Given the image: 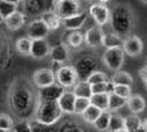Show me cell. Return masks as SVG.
<instances>
[{"label": "cell", "mask_w": 147, "mask_h": 132, "mask_svg": "<svg viewBox=\"0 0 147 132\" xmlns=\"http://www.w3.org/2000/svg\"><path fill=\"white\" fill-rule=\"evenodd\" d=\"M37 103V95H35L32 86L26 80L14 81L9 91V104L17 117L27 119L31 114L35 113Z\"/></svg>", "instance_id": "6da1fadb"}, {"label": "cell", "mask_w": 147, "mask_h": 132, "mask_svg": "<svg viewBox=\"0 0 147 132\" xmlns=\"http://www.w3.org/2000/svg\"><path fill=\"white\" fill-rule=\"evenodd\" d=\"M136 17L132 8L128 4L118 3L110 10V24L113 32L120 37H128L134 27Z\"/></svg>", "instance_id": "7a4b0ae2"}, {"label": "cell", "mask_w": 147, "mask_h": 132, "mask_svg": "<svg viewBox=\"0 0 147 132\" xmlns=\"http://www.w3.org/2000/svg\"><path fill=\"white\" fill-rule=\"evenodd\" d=\"M102 59L95 53H83L76 58L73 68L76 69L78 81H87L88 77L95 72L100 71Z\"/></svg>", "instance_id": "3957f363"}, {"label": "cell", "mask_w": 147, "mask_h": 132, "mask_svg": "<svg viewBox=\"0 0 147 132\" xmlns=\"http://www.w3.org/2000/svg\"><path fill=\"white\" fill-rule=\"evenodd\" d=\"M63 114L64 113L59 108L56 102H38L33 117H35V122L41 123L44 126H53L60 120Z\"/></svg>", "instance_id": "277c9868"}, {"label": "cell", "mask_w": 147, "mask_h": 132, "mask_svg": "<svg viewBox=\"0 0 147 132\" xmlns=\"http://www.w3.org/2000/svg\"><path fill=\"white\" fill-rule=\"evenodd\" d=\"M124 57H125V54H124L121 47H113V49H106L101 59H102L104 66L107 69L118 72L123 67Z\"/></svg>", "instance_id": "5b68a950"}, {"label": "cell", "mask_w": 147, "mask_h": 132, "mask_svg": "<svg viewBox=\"0 0 147 132\" xmlns=\"http://www.w3.org/2000/svg\"><path fill=\"white\" fill-rule=\"evenodd\" d=\"M55 80L56 83H59L64 90L73 89L78 82L77 73L73 66H61L60 69L55 72Z\"/></svg>", "instance_id": "8992f818"}, {"label": "cell", "mask_w": 147, "mask_h": 132, "mask_svg": "<svg viewBox=\"0 0 147 132\" xmlns=\"http://www.w3.org/2000/svg\"><path fill=\"white\" fill-rule=\"evenodd\" d=\"M54 13L60 19H65L69 17H73L82 12L81 4L78 0H64V1L54 4Z\"/></svg>", "instance_id": "52a82bcc"}, {"label": "cell", "mask_w": 147, "mask_h": 132, "mask_svg": "<svg viewBox=\"0 0 147 132\" xmlns=\"http://www.w3.org/2000/svg\"><path fill=\"white\" fill-rule=\"evenodd\" d=\"M88 14L94 18L98 27L105 26L110 22V10L106 7V4L101 3H92L88 7Z\"/></svg>", "instance_id": "ba28073f"}, {"label": "cell", "mask_w": 147, "mask_h": 132, "mask_svg": "<svg viewBox=\"0 0 147 132\" xmlns=\"http://www.w3.org/2000/svg\"><path fill=\"white\" fill-rule=\"evenodd\" d=\"M27 37H30L31 40H38V39H46L50 33L49 27L46 26L44 21L41 18H36L33 21H31L27 24Z\"/></svg>", "instance_id": "9c48e42d"}, {"label": "cell", "mask_w": 147, "mask_h": 132, "mask_svg": "<svg viewBox=\"0 0 147 132\" xmlns=\"http://www.w3.org/2000/svg\"><path fill=\"white\" fill-rule=\"evenodd\" d=\"M32 82L36 87L44 89L47 86H51L56 82L55 72L51 71V68H40L32 74Z\"/></svg>", "instance_id": "30bf717a"}, {"label": "cell", "mask_w": 147, "mask_h": 132, "mask_svg": "<svg viewBox=\"0 0 147 132\" xmlns=\"http://www.w3.org/2000/svg\"><path fill=\"white\" fill-rule=\"evenodd\" d=\"M63 92H64V89L59 83L55 82L51 86L38 89L37 99H38V102H58Z\"/></svg>", "instance_id": "8fae6325"}, {"label": "cell", "mask_w": 147, "mask_h": 132, "mask_svg": "<svg viewBox=\"0 0 147 132\" xmlns=\"http://www.w3.org/2000/svg\"><path fill=\"white\" fill-rule=\"evenodd\" d=\"M123 49L124 54L129 55V57H137L142 53L143 50V43L138 36L136 35H132V36H128L125 40L123 41Z\"/></svg>", "instance_id": "7c38bea8"}, {"label": "cell", "mask_w": 147, "mask_h": 132, "mask_svg": "<svg viewBox=\"0 0 147 132\" xmlns=\"http://www.w3.org/2000/svg\"><path fill=\"white\" fill-rule=\"evenodd\" d=\"M45 12H46V0H26L23 1V13L26 17H41Z\"/></svg>", "instance_id": "4fadbf2b"}, {"label": "cell", "mask_w": 147, "mask_h": 132, "mask_svg": "<svg viewBox=\"0 0 147 132\" xmlns=\"http://www.w3.org/2000/svg\"><path fill=\"white\" fill-rule=\"evenodd\" d=\"M104 31L98 26H94L88 28L84 33V44L88 47H100L102 46L104 41Z\"/></svg>", "instance_id": "5bb4252c"}, {"label": "cell", "mask_w": 147, "mask_h": 132, "mask_svg": "<svg viewBox=\"0 0 147 132\" xmlns=\"http://www.w3.org/2000/svg\"><path fill=\"white\" fill-rule=\"evenodd\" d=\"M76 95L70 90H64V92L61 94V96L59 97L58 103L59 108L61 109V112L65 114H74V105H76Z\"/></svg>", "instance_id": "9a60e30c"}, {"label": "cell", "mask_w": 147, "mask_h": 132, "mask_svg": "<svg viewBox=\"0 0 147 132\" xmlns=\"http://www.w3.org/2000/svg\"><path fill=\"white\" fill-rule=\"evenodd\" d=\"M50 44L47 43L46 39H38V40H32V46H31V57L35 59H44L47 55H50Z\"/></svg>", "instance_id": "2e32d148"}, {"label": "cell", "mask_w": 147, "mask_h": 132, "mask_svg": "<svg viewBox=\"0 0 147 132\" xmlns=\"http://www.w3.org/2000/svg\"><path fill=\"white\" fill-rule=\"evenodd\" d=\"M50 58L53 62L64 64L69 59V47L64 43L53 45L51 49H50Z\"/></svg>", "instance_id": "e0dca14e"}, {"label": "cell", "mask_w": 147, "mask_h": 132, "mask_svg": "<svg viewBox=\"0 0 147 132\" xmlns=\"http://www.w3.org/2000/svg\"><path fill=\"white\" fill-rule=\"evenodd\" d=\"M87 14H88L87 12H81L73 17L61 19V24H63V27L68 31H80V28L84 24V22H86Z\"/></svg>", "instance_id": "ac0fdd59"}, {"label": "cell", "mask_w": 147, "mask_h": 132, "mask_svg": "<svg viewBox=\"0 0 147 132\" xmlns=\"http://www.w3.org/2000/svg\"><path fill=\"white\" fill-rule=\"evenodd\" d=\"M4 23H5V26H7L8 30L17 31V30L21 28V27L24 26V23H26V16H24L23 12L17 10V12H14L12 16L8 17L7 19H4Z\"/></svg>", "instance_id": "d6986e66"}, {"label": "cell", "mask_w": 147, "mask_h": 132, "mask_svg": "<svg viewBox=\"0 0 147 132\" xmlns=\"http://www.w3.org/2000/svg\"><path fill=\"white\" fill-rule=\"evenodd\" d=\"M127 106L133 114H140L146 109V100L138 94H132L127 99Z\"/></svg>", "instance_id": "ffe728a7"}, {"label": "cell", "mask_w": 147, "mask_h": 132, "mask_svg": "<svg viewBox=\"0 0 147 132\" xmlns=\"http://www.w3.org/2000/svg\"><path fill=\"white\" fill-rule=\"evenodd\" d=\"M110 81H111L115 86L121 85V86H131L132 87V85H133V77H132L128 72H124V71L115 72V73L111 76Z\"/></svg>", "instance_id": "44dd1931"}, {"label": "cell", "mask_w": 147, "mask_h": 132, "mask_svg": "<svg viewBox=\"0 0 147 132\" xmlns=\"http://www.w3.org/2000/svg\"><path fill=\"white\" fill-rule=\"evenodd\" d=\"M40 18L42 21L46 23V26L49 27L50 31H54V30H58L61 24V19L59 18L53 10H46V12L42 14Z\"/></svg>", "instance_id": "7402d4cb"}, {"label": "cell", "mask_w": 147, "mask_h": 132, "mask_svg": "<svg viewBox=\"0 0 147 132\" xmlns=\"http://www.w3.org/2000/svg\"><path fill=\"white\" fill-rule=\"evenodd\" d=\"M76 97H86V99H91L92 91H91V85L87 81H78L76 86L73 87Z\"/></svg>", "instance_id": "603a6c76"}, {"label": "cell", "mask_w": 147, "mask_h": 132, "mask_svg": "<svg viewBox=\"0 0 147 132\" xmlns=\"http://www.w3.org/2000/svg\"><path fill=\"white\" fill-rule=\"evenodd\" d=\"M83 43H84V35L81 31H70L69 35L65 39V45L68 47H73V49H77V47L82 46Z\"/></svg>", "instance_id": "cb8c5ba5"}, {"label": "cell", "mask_w": 147, "mask_h": 132, "mask_svg": "<svg viewBox=\"0 0 147 132\" xmlns=\"http://www.w3.org/2000/svg\"><path fill=\"white\" fill-rule=\"evenodd\" d=\"M123 39L120 36H118L117 33L110 32L104 35V41H102V46L106 49H113V47H121L123 46Z\"/></svg>", "instance_id": "d4e9b609"}, {"label": "cell", "mask_w": 147, "mask_h": 132, "mask_svg": "<svg viewBox=\"0 0 147 132\" xmlns=\"http://www.w3.org/2000/svg\"><path fill=\"white\" fill-rule=\"evenodd\" d=\"M101 113H102L101 109L96 108L95 105L91 104V105L83 112V114H82V119H83L86 123H88V125H94V123L96 122V119L100 117Z\"/></svg>", "instance_id": "484cf974"}, {"label": "cell", "mask_w": 147, "mask_h": 132, "mask_svg": "<svg viewBox=\"0 0 147 132\" xmlns=\"http://www.w3.org/2000/svg\"><path fill=\"white\" fill-rule=\"evenodd\" d=\"M125 105H127V99H123V97L118 96V95H115V94L109 95V106H107V112L114 113V112L124 108Z\"/></svg>", "instance_id": "4316f807"}, {"label": "cell", "mask_w": 147, "mask_h": 132, "mask_svg": "<svg viewBox=\"0 0 147 132\" xmlns=\"http://www.w3.org/2000/svg\"><path fill=\"white\" fill-rule=\"evenodd\" d=\"M124 130V117H121L119 113L114 112L110 113V120H109V132H117Z\"/></svg>", "instance_id": "83f0119b"}, {"label": "cell", "mask_w": 147, "mask_h": 132, "mask_svg": "<svg viewBox=\"0 0 147 132\" xmlns=\"http://www.w3.org/2000/svg\"><path fill=\"white\" fill-rule=\"evenodd\" d=\"M31 46H32V40L27 36L19 37L16 41V49L19 54L22 55H31Z\"/></svg>", "instance_id": "f1b7e54d"}, {"label": "cell", "mask_w": 147, "mask_h": 132, "mask_svg": "<svg viewBox=\"0 0 147 132\" xmlns=\"http://www.w3.org/2000/svg\"><path fill=\"white\" fill-rule=\"evenodd\" d=\"M90 102L96 108L105 112L107 110V106H109V94H95L91 96Z\"/></svg>", "instance_id": "f546056e"}, {"label": "cell", "mask_w": 147, "mask_h": 132, "mask_svg": "<svg viewBox=\"0 0 147 132\" xmlns=\"http://www.w3.org/2000/svg\"><path fill=\"white\" fill-rule=\"evenodd\" d=\"M109 120H110V112H102L100 114V117L96 119V122L94 123V127L96 131L98 132H105L109 131Z\"/></svg>", "instance_id": "4dcf8cb0"}, {"label": "cell", "mask_w": 147, "mask_h": 132, "mask_svg": "<svg viewBox=\"0 0 147 132\" xmlns=\"http://www.w3.org/2000/svg\"><path fill=\"white\" fill-rule=\"evenodd\" d=\"M142 126V119L137 114H131L128 117H124V130L132 132Z\"/></svg>", "instance_id": "1f68e13d"}, {"label": "cell", "mask_w": 147, "mask_h": 132, "mask_svg": "<svg viewBox=\"0 0 147 132\" xmlns=\"http://www.w3.org/2000/svg\"><path fill=\"white\" fill-rule=\"evenodd\" d=\"M58 132H88L87 128H84L82 125L73 120H67L59 127Z\"/></svg>", "instance_id": "d6a6232c"}, {"label": "cell", "mask_w": 147, "mask_h": 132, "mask_svg": "<svg viewBox=\"0 0 147 132\" xmlns=\"http://www.w3.org/2000/svg\"><path fill=\"white\" fill-rule=\"evenodd\" d=\"M14 12H17V5L12 3L0 0V14L4 19H7L9 16H12Z\"/></svg>", "instance_id": "836d02e7"}, {"label": "cell", "mask_w": 147, "mask_h": 132, "mask_svg": "<svg viewBox=\"0 0 147 132\" xmlns=\"http://www.w3.org/2000/svg\"><path fill=\"white\" fill-rule=\"evenodd\" d=\"M14 125H16V123H14L12 117L5 113H0V130L10 132V131H13Z\"/></svg>", "instance_id": "e575fe53"}, {"label": "cell", "mask_w": 147, "mask_h": 132, "mask_svg": "<svg viewBox=\"0 0 147 132\" xmlns=\"http://www.w3.org/2000/svg\"><path fill=\"white\" fill-rule=\"evenodd\" d=\"M90 105H91L90 99H86V97H77V99H76V105H74V114L82 116L83 112L86 110Z\"/></svg>", "instance_id": "d590c367"}, {"label": "cell", "mask_w": 147, "mask_h": 132, "mask_svg": "<svg viewBox=\"0 0 147 132\" xmlns=\"http://www.w3.org/2000/svg\"><path fill=\"white\" fill-rule=\"evenodd\" d=\"M107 81H109L107 76L102 71H97L90 76L87 82H88L90 85H96V83H104V82H107Z\"/></svg>", "instance_id": "8d00e7d4"}, {"label": "cell", "mask_w": 147, "mask_h": 132, "mask_svg": "<svg viewBox=\"0 0 147 132\" xmlns=\"http://www.w3.org/2000/svg\"><path fill=\"white\" fill-rule=\"evenodd\" d=\"M14 132H32V125L28 119H21L14 125Z\"/></svg>", "instance_id": "74e56055"}, {"label": "cell", "mask_w": 147, "mask_h": 132, "mask_svg": "<svg viewBox=\"0 0 147 132\" xmlns=\"http://www.w3.org/2000/svg\"><path fill=\"white\" fill-rule=\"evenodd\" d=\"M113 94L118 95V96L123 97V99H128V97L132 95V87H131V86H121V85H118V86H115L114 92H113Z\"/></svg>", "instance_id": "f35d334b"}, {"label": "cell", "mask_w": 147, "mask_h": 132, "mask_svg": "<svg viewBox=\"0 0 147 132\" xmlns=\"http://www.w3.org/2000/svg\"><path fill=\"white\" fill-rule=\"evenodd\" d=\"M7 41H5V36L0 32V66L4 64V62L7 60Z\"/></svg>", "instance_id": "ab89813d"}, {"label": "cell", "mask_w": 147, "mask_h": 132, "mask_svg": "<svg viewBox=\"0 0 147 132\" xmlns=\"http://www.w3.org/2000/svg\"><path fill=\"white\" fill-rule=\"evenodd\" d=\"M106 89H107V82L91 85L92 95H95V94H107V92H106Z\"/></svg>", "instance_id": "60d3db41"}, {"label": "cell", "mask_w": 147, "mask_h": 132, "mask_svg": "<svg viewBox=\"0 0 147 132\" xmlns=\"http://www.w3.org/2000/svg\"><path fill=\"white\" fill-rule=\"evenodd\" d=\"M140 76H141V78H142V80L145 81V82H147V66H146V67H143V68H141Z\"/></svg>", "instance_id": "b9f144b4"}, {"label": "cell", "mask_w": 147, "mask_h": 132, "mask_svg": "<svg viewBox=\"0 0 147 132\" xmlns=\"http://www.w3.org/2000/svg\"><path fill=\"white\" fill-rule=\"evenodd\" d=\"M142 127L145 128V131L147 132V118H146V119H143V120H142Z\"/></svg>", "instance_id": "7bdbcfd3"}, {"label": "cell", "mask_w": 147, "mask_h": 132, "mask_svg": "<svg viewBox=\"0 0 147 132\" xmlns=\"http://www.w3.org/2000/svg\"><path fill=\"white\" fill-rule=\"evenodd\" d=\"M132 132H146V131H145V128L141 126L140 128H137V130H134V131H132Z\"/></svg>", "instance_id": "ee69618b"}, {"label": "cell", "mask_w": 147, "mask_h": 132, "mask_svg": "<svg viewBox=\"0 0 147 132\" xmlns=\"http://www.w3.org/2000/svg\"><path fill=\"white\" fill-rule=\"evenodd\" d=\"M4 1H8V3H12V4H16V5H18V0H4Z\"/></svg>", "instance_id": "f6af8a7d"}, {"label": "cell", "mask_w": 147, "mask_h": 132, "mask_svg": "<svg viewBox=\"0 0 147 132\" xmlns=\"http://www.w3.org/2000/svg\"><path fill=\"white\" fill-rule=\"evenodd\" d=\"M110 0H98V3H101V4H107Z\"/></svg>", "instance_id": "bcb514c9"}, {"label": "cell", "mask_w": 147, "mask_h": 132, "mask_svg": "<svg viewBox=\"0 0 147 132\" xmlns=\"http://www.w3.org/2000/svg\"><path fill=\"white\" fill-rule=\"evenodd\" d=\"M82 1H84V3H91V4H92V3H95V0H82Z\"/></svg>", "instance_id": "7dc6e473"}, {"label": "cell", "mask_w": 147, "mask_h": 132, "mask_svg": "<svg viewBox=\"0 0 147 132\" xmlns=\"http://www.w3.org/2000/svg\"><path fill=\"white\" fill-rule=\"evenodd\" d=\"M60 1H64V0H53V4H56V3H60Z\"/></svg>", "instance_id": "c3c4849f"}, {"label": "cell", "mask_w": 147, "mask_h": 132, "mask_svg": "<svg viewBox=\"0 0 147 132\" xmlns=\"http://www.w3.org/2000/svg\"><path fill=\"white\" fill-rule=\"evenodd\" d=\"M3 22H4V18H3L1 14H0V23H3Z\"/></svg>", "instance_id": "681fc988"}, {"label": "cell", "mask_w": 147, "mask_h": 132, "mask_svg": "<svg viewBox=\"0 0 147 132\" xmlns=\"http://www.w3.org/2000/svg\"><path fill=\"white\" fill-rule=\"evenodd\" d=\"M117 132H128L127 130H120V131H117Z\"/></svg>", "instance_id": "f907efd6"}, {"label": "cell", "mask_w": 147, "mask_h": 132, "mask_svg": "<svg viewBox=\"0 0 147 132\" xmlns=\"http://www.w3.org/2000/svg\"><path fill=\"white\" fill-rule=\"evenodd\" d=\"M142 3H145V4H147V0H141Z\"/></svg>", "instance_id": "816d5d0a"}, {"label": "cell", "mask_w": 147, "mask_h": 132, "mask_svg": "<svg viewBox=\"0 0 147 132\" xmlns=\"http://www.w3.org/2000/svg\"><path fill=\"white\" fill-rule=\"evenodd\" d=\"M18 1L19 3H23V1H26V0H18Z\"/></svg>", "instance_id": "f5cc1de1"}, {"label": "cell", "mask_w": 147, "mask_h": 132, "mask_svg": "<svg viewBox=\"0 0 147 132\" xmlns=\"http://www.w3.org/2000/svg\"><path fill=\"white\" fill-rule=\"evenodd\" d=\"M0 132H8V131H4V130H0Z\"/></svg>", "instance_id": "db71d44e"}, {"label": "cell", "mask_w": 147, "mask_h": 132, "mask_svg": "<svg viewBox=\"0 0 147 132\" xmlns=\"http://www.w3.org/2000/svg\"><path fill=\"white\" fill-rule=\"evenodd\" d=\"M146 86H147V82H146Z\"/></svg>", "instance_id": "11a10c76"}]
</instances>
